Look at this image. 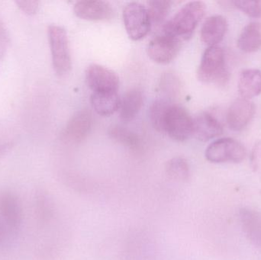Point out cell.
Masks as SVG:
<instances>
[{"mask_svg": "<svg viewBox=\"0 0 261 260\" xmlns=\"http://www.w3.org/2000/svg\"><path fill=\"white\" fill-rule=\"evenodd\" d=\"M166 171L170 178L176 180H186L190 175V167L187 160L179 157L167 162Z\"/></svg>", "mask_w": 261, "mask_h": 260, "instance_id": "23", "label": "cell"}, {"mask_svg": "<svg viewBox=\"0 0 261 260\" xmlns=\"http://www.w3.org/2000/svg\"><path fill=\"white\" fill-rule=\"evenodd\" d=\"M172 2L167 0H153L148 2L149 15L152 26L161 25L165 21L171 8Z\"/></svg>", "mask_w": 261, "mask_h": 260, "instance_id": "22", "label": "cell"}, {"mask_svg": "<svg viewBox=\"0 0 261 260\" xmlns=\"http://www.w3.org/2000/svg\"><path fill=\"white\" fill-rule=\"evenodd\" d=\"M198 79L204 83L225 86L230 79L226 56L220 46L208 47L202 54L197 71Z\"/></svg>", "mask_w": 261, "mask_h": 260, "instance_id": "2", "label": "cell"}, {"mask_svg": "<svg viewBox=\"0 0 261 260\" xmlns=\"http://www.w3.org/2000/svg\"><path fill=\"white\" fill-rule=\"evenodd\" d=\"M253 172L261 179V141L254 143L250 157Z\"/></svg>", "mask_w": 261, "mask_h": 260, "instance_id": "26", "label": "cell"}, {"mask_svg": "<svg viewBox=\"0 0 261 260\" xmlns=\"http://www.w3.org/2000/svg\"><path fill=\"white\" fill-rule=\"evenodd\" d=\"M35 216L40 224H47L53 216V205L46 192L38 189L34 197Z\"/></svg>", "mask_w": 261, "mask_h": 260, "instance_id": "20", "label": "cell"}, {"mask_svg": "<svg viewBox=\"0 0 261 260\" xmlns=\"http://www.w3.org/2000/svg\"><path fill=\"white\" fill-rule=\"evenodd\" d=\"M193 119L185 108L170 103L163 119L161 133L176 141H185L193 134Z\"/></svg>", "mask_w": 261, "mask_h": 260, "instance_id": "3", "label": "cell"}, {"mask_svg": "<svg viewBox=\"0 0 261 260\" xmlns=\"http://www.w3.org/2000/svg\"><path fill=\"white\" fill-rule=\"evenodd\" d=\"M228 30V21L220 15H212L205 19L201 27L200 38L208 47L217 46L223 40Z\"/></svg>", "mask_w": 261, "mask_h": 260, "instance_id": "14", "label": "cell"}, {"mask_svg": "<svg viewBox=\"0 0 261 260\" xmlns=\"http://www.w3.org/2000/svg\"><path fill=\"white\" fill-rule=\"evenodd\" d=\"M110 137L115 141L134 151L141 148V140L135 133L122 126H113L109 131Z\"/></svg>", "mask_w": 261, "mask_h": 260, "instance_id": "21", "label": "cell"}, {"mask_svg": "<svg viewBox=\"0 0 261 260\" xmlns=\"http://www.w3.org/2000/svg\"><path fill=\"white\" fill-rule=\"evenodd\" d=\"M47 35L54 70L58 76H65L70 71L72 66L67 32L61 26L52 24L47 29Z\"/></svg>", "mask_w": 261, "mask_h": 260, "instance_id": "4", "label": "cell"}, {"mask_svg": "<svg viewBox=\"0 0 261 260\" xmlns=\"http://www.w3.org/2000/svg\"><path fill=\"white\" fill-rule=\"evenodd\" d=\"M93 125V116L87 109L75 113L63 131V138L71 143H79L85 140Z\"/></svg>", "mask_w": 261, "mask_h": 260, "instance_id": "11", "label": "cell"}, {"mask_svg": "<svg viewBox=\"0 0 261 260\" xmlns=\"http://www.w3.org/2000/svg\"><path fill=\"white\" fill-rule=\"evenodd\" d=\"M75 15L87 21H102L112 19L113 9L108 2L84 0L76 3L73 7Z\"/></svg>", "mask_w": 261, "mask_h": 260, "instance_id": "12", "label": "cell"}, {"mask_svg": "<svg viewBox=\"0 0 261 260\" xmlns=\"http://www.w3.org/2000/svg\"><path fill=\"white\" fill-rule=\"evenodd\" d=\"M206 6L202 1L189 2L163 27V33L179 41L190 39L205 15Z\"/></svg>", "mask_w": 261, "mask_h": 260, "instance_id": "1", "label": "cell"}, {"mask_svg": "<svg viewBox=\"0 0 261 260\" xmlns=\"http://www.w3.org/2000/svg\"><path fill=\"white\" fill-rule=\"evenodd\" d=\"M239 94L244 99H250L261 94V71L257 69H245L239 76L238 83Z\"/></svg>", "mask_w": 261, "mask_h": 260, "instance_id": "16", "label": "cell"}, {"mask_svg": "<svg viewBox=\"0 0 261 260\" xmlns=\"http://www.w3.org/2000/svg\"><path fill=\"white\" fill-rule=\"evenodd\" d=\"M234 8L239 9L248 17L254 18H261V1L251 0H236L233 1Z\"/></svg>", "mask_w": 261, "mask_h": 260, "instance_id": "25", "label": "cell"}, {"mask_svg": "<svg viewBox=\"0 0 261 260\" xmlns=\"http://www.w3.org/2000/svg\"><path fill=\"white\" fill-rule=\"evenodd\" d=\"M90 101L98 114L110 116L119 109L121 99L117 92H96L93 93Z\"/></svg>", "mask_w": 261, "mask_h": 260, "instance_id": "18", "label": "cell"}, {"mask_svg": "<svg viewBox=\"0 0 261 260\" xmlns=\"http://www.w3.org/2000/svg\"><path fill=\"white\" fill-rule=\"evenodd\" d=\"M0 218L16 235L23 221V209L18 195L10 191L0 193Z\"/></svg>", "mask_w": 261, "mask_h": 260, "instance_id": "9", "label": "cell"}, {"mask_svg": "<svg viewBox=\"0 0 261 260\" xmlns=\"http://www.w3.org/2000/svg\"><path fill=\"white\" fill-rule=\"evenodd\" d=\"M255 105L250 99L239 98L232 102L227 111L226 121L230 129L243 131L255 114Z\"/></svg>", "mask_w": 261, "mask_h": 260, "instance_id": "10", "label": "cell"}, {"mask_svg": "<svg viewBox=\"0 0 261 260\" xmlns=\"http://www.w3.org/2000/svg\"><path fill=\"white\" fill-rule=\"evenodd\" d=\"M161 87L164 89V92L167 94L175 96L176 93H179V81L177 80V79H175L173 75H167L162 79Z\"/></svg>", "mask_w": 261, "mask_h": 260, "instance_id": "27", "label": "cell"}, {"mask_svg": "<svg viewBox=\"0 0 261 260\" xmlns=\"http://www.w3.org/2000/svg\"><path fill=\"white\" fill-rule=\"evenodd\" d=\"M223 133L221 122L212 113L203 111L193 119V134L201 141H208Z\"/></svg>", "mask_w": 261, "mask_h": 260, "instance_id": "13", "label": "cell"}, {"mask_svg": "<svg viewBox=\"0 0 261 260\" xmlns=\"http://www.w3.org/2000/svg\"><path fill=\"white\" fill-rule=\"evenodd\" d=\"M144 105V94L139 88H132L127 91L120 101L119 114L124 122L133 120L141 111Z\"/></svg>", "mask_w": 261, "mask_h": 260, "instance_id": "17", "label": "cell"}, {"mask_svg": "<svg viewBox=\"0 0 261 260\" xmlns=\"http://www.w3.org/2000/svg\"><path fill=\"white\" fill-rule=\"evenodd\" d=\"M239 221L245 237L251 244L261 248V214L243 208L239 211Z\"/></svg>", "mask_w": 261, "mask_h": 260, "instance_id": "15", "label": "cell"}, {"mask_svg": "<svg viewBox=\"0 0 261 260\" xmlns=\"http://www.w3.org/2000/svg\"><path fill=\"white\" fill-rule=\"evenodd\" d=\"M8 44V37L3 24L0 22V56H3Z\"/></svg>", "mask_w": 261, "mask_h": 260, "instance_id": "29", "label": "cell"}, {"mask_svg": "<svg viewBox=\"0 0 261 260\" xmlns=\"http://www.w3.org/2000/svg\"><path fill=\"white\" fill-rule=\"evenodd\" d=\"M170 102L164 99H158L154 101L150 105L149 110V117L152 125L156 131L161 132V125H162L163 119L167 107Z\"/></svg>", "mask_w": 261, "mask_h": 260, "instance_id": "24", "label": "cell"}, {"mask_svg": "<svg viewBox=\"0 0 261 260\" xmlns=\"http://www.w3.org/2000/svg\"><path fill=\"white\" fill-rule=\"evenodd\" d=\"M16 3L18 7L28 15H34L38 11V1H18Z\"/></svg>", "mask_w": 261, "mask_h": 260, "instance_id": "28", "label": "cell"}, {"mask_svg": "<svg viewBox=\"0 0 261 260\" xmlns=\"http://www.w3.org/2000/svg\"><path fill=\"white\" fill-rule=\"evenodd\" d=\"M181 41L166 34L156 35L149 43L147 51L149 57L160 64L173 61L180 48Z\"/></svg>", "mask_w": 261, "mask_h": 260, "instance_id": "7", "label": "cell"}, {"mask_svg": "<svg viewBox=\"0 0 261 260\" xmlns=\"http://www.w3.org/2000/svg\"><path fill=\"white\" fill-rule=\"evenodd\" d=\"M123 21L125 30L130 39L140 41L151 29V21L148 9L136 2L128 3L123 10Z\"/></svg>", "mask_w": 261, "mask_h": 260, "instance_id": "6", "label": "cell"}, {"mask_svg": "<svg viewBox=\"0 0 261 260\" xmlns=\"http://www.w3.org/2000/svg\"><path fill=\"white\" fill-rule=\"evenodd\" d=\"M238 47L245 53H254L260 50V22L253 21L244 27L238 39Z\"/></svg>", "mask_w": 261, "mask_h": 260, "instance_id": "19", "label": "cell"}, {"mask_svg": "<svg viewBox=\"0 0 261 260\" xmlns=\"http://www.w3.org/2000/svg\"><path fill=\"white\" fill-rule=\"evenodd\" d=\"M86 81L93 93L118 92L119 78L115 72L99 64L89 66L86 70Z\"/></svg>", "mask_w": 261, "mask_h": 260, "instance_id": "8", "label": "cell"}, {"mask_svg": "<svg viewBox=\"0 0 261 260\" xmlns=\"http://www.w3.org/2000/svg\"><path fill=\"white\" fill-rule=\"evenodd\" d=\"M205 156L210 163H239L245 160L247 151L239 140L223 137L212 142L205 150Z\"/></svg>", "mask_w": 261, "mask_h": 260, "instance_id": "5", "label": "cell"}]
</instances>
